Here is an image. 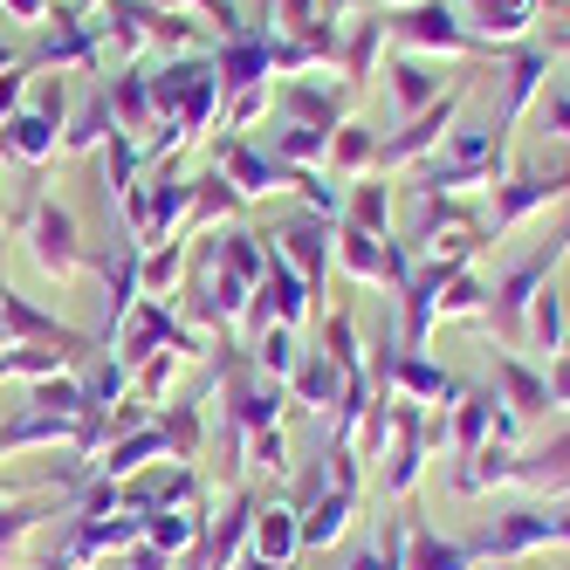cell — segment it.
Here are the masks:
<instances>
[{
	"instance_id": "836d02e7",
	"label": "cell",
	"mask_w": 570,
	"mask_h": 570,
	"mask_svg": "<svg viewBox=\"0 0 570 570\" xmlns=\"http://www.w3.org/2000/svg\"><path fill=\"white\" fill-rule=\"evenodd\" d=\"M69 138H62V151H90V145H110V131H117V117H110V97L104 90H90L83 97V110L62 125Z\"/></svg>"
},
{
	"instance_id": "ffe728a7",
	"label": "cell",
	"mask_w": 570,
	"mask_h": 570,
	"mask_svg": "<svg viewBox=\"0 0 570 570\" xmlns=\"http://www.w3.org/2000/svg\"><path fill=\"white\" fill-rule=\"evenodd\" d=\"M481 557L454 537H433L420 515H405V570H474Z\"/></svg>"
},
{
	"instance_id": "2e32d148",
	"label": "cell",
	"mask_w": 570,
	"mask_h": 570,
	"mask_svg": "<svg viewBox=\"0 0 570 570\" xmlns=\"http://www.w3.org/2000/svg\"><path fill=\"white\" fill-rule=\"evenodd\" d=\"M56 131H62L56 117H42V110H14L8 125H0V158H14V166H49L56 145H62Z\"/></svg>"
},
{
	"instance_id": "b9f144b4",
	"label": "cell",
	"mask_w": 570,
	"mask_h": 570,
	"mask_svg": "<svg viewBox=\"0 0 570 570\" xmlns=\"http://www.w3.org/2000/svg\"><path fill=\"white\" fill-rule=\"evenodd\" d=\"M248 461H255V468H268V474H282V468H289V433H282V426L248 433Z\"/></svg>"
},
{
	"instance_id": "4316f807",
	"label": "cell",
	"mask_w": 570,
	"mask_h": 570,
	"mask_svg": "<svg viewBox=\"0 0 570 570\" xmlns=\"http://www.w3.org/2000/svg\"><path fill=\"white\" fill-rule=\"evenodd\" d=\"M268 158L282 173H316L323 158H331V131H316V125H282L268 138Z\"/></svg>"
},
{
	"instance_id": "4fadbf2b",
	"label": "cell",
	"mask_w": 570,
	"mask_h": 570,
	"mask_svg": "<svg viewBox=\"0 0 570 570\" xmlns=\"http://www.w3.org/2000/svg\"><path fill=\"white\" fill-rule=\"evenodd\" d=\"M543 83H550V56H543V49H515V56L502 62V110H495V131L522 125V110L537 104Z\"/></svg>"
},
{
	"instance_id": "9c48e42d",
	"label": "cell",
	"mask_w": 570,
	"mask_h": 570,
	"mask_svg": "<svg viewBox=\"0 0 570 570\" xmlns=\"http://www.w3.org/2000/svg\"><path fill=\"white\" fill-rule=\"evenodd\" d=\"M214 173H220L240 199H262V193H282V186H289V173H282L262 145H248V138H220V145H214Z\"/></svg>"
},
{
	"instance_id": "5bb4252c",
	"label": "cell",
	"mask_w": 570,
	"mask_h": 570,
	"mask_svg": "<svg viewBox=\"0 0 570 570\" xmlns=\"http://www.w3.org/2000/svg\"><path fill=\"white\" fill-rule=\"evenodd\" d=\"M296 550H303V509H289V502H262V509H255L248 557H255V563H296Z\"/></svg>"
},
{
	"instance_id": "681fc988",
	"label": "cell",
	"mask_w": 570,
	"mask_h": 570,
	"mask_svg": "<svg viewBox=\"0 0 570 570\" xmlns=\"http://www.w3.org/2000/svg\"><path fill=\"white\" fill-rule=\"evenodd\" d=\"M557 543H563V550H570V509H563V515H557Z\"/></svg>"
},
{
	"instance_id": "52a82bcc",
	"label": "cell",
	"mask_w": 570,
	"mask_h": 570,
	"mask_svg": "<svg viewBox=\"0 0 570 570\" xmlns=\"http://www.w3.org/2000/svg\"><path fill=\"white\" fill-rule=\"evenodd\" d=\"M268 255H275L282 268H296L309 289H323V275H331V220H323V214L289 220L282 234H268Z\"/></svg>"
},
{
	"instance_id": "9a60e30c",
	"label": "cell",
	"mask_w": 570,
	"mask_h": 570,
	"mask_svg": "<svg viewBox=\"0 0 570 570\" xmlns=\"http://www.w3.org/2000/svg\"><path fill=\"white\" fill-rule=\"evenodd\" d=\"M495 399L509 405L515 420H543V413H550V385H543V372H537L529 357H515V351L495 357Z\"/></svg>"
},
{
	"instance_id": "ba28073f",
	"label": "cell",
	"mask_w": 570,
	"mask_h": 570,
	"mask_svg": "<svg viewBox=\"0 0 570 570\" xmlns=\"http://www.w3.org/2000/svg\"><path fill=\"white\" fill-rule=\"evenodd\" d=\"M255 495L240 488V495L227 502V515L220 522H207V537H199V550H193V570H234L240 557H248V537H255Z\"/></svg>"
},
{
	"instance_id": "8fae6325",
	"label": "cell",
	"mask_w": 570,
	"mask_h": 570,
	"mask_svg": "<svg viewBox=\"0 0 570 570\" xmlns=\"http://www.w3.org/2000/svg\"><path fill=\"white\" fill-rule=\"evenodd\" d=\"M563 186H570V179H543V173H509L502 186H488V193H495V199H488V227H495V234L522 227L529 214H543V207H550V199H557Z\"/></svg>"
},
{
	"instance_id": "f1b7e54d",
	"label": "cell",
	"mask_w": 570,
	"mask_h": 570,
	"mask_svg": "<svg viewBox=\"0 0 570 570\" xmlns=\"http://www.w3.org/2000/svg\"><path fill=\"white\" fill-rule=\"evenodd\" d=\"M337 179H364V173H379V138L372 125H337L331 131V158H323Z\"/></svg>"
},
{
	"instance_id": "277c9868",
	"label": "cell",
	"mask_w": 570,
	"mask_h": 570,
	"mask_svg": "<svg viewBox=\"0 0 570 570\" xmlns=\"http://www.w3.org/2000/svg\"><path fill=\"white\" fill-rule=\"evenodd\" d=\"M461 97H468V83H446L420 117H405V131L399 138H385L379 145V173H405V166H426V158L446 145V125H454V110H461Z\"/></svg>"
},
{
	"instance_id": "d6a6232c",
	"label": "cell",
	"mask_w": 570,
	"mask_h": 570,
	"mask_svg": "<svg viewBox=\"0 0 570 570\" xmlns=\"http://www.w3.org/2000/svg\"><path fill=\"white\" fill-rule=\"evenodd\" d=\"M248 199H240L220 173H207V179H193V214H186V234H207L220 214H240Z\"/></svg>"
},
{
	"instance_id": "bcb514c9",
	"label": "cell",
	"mask_w": 570,
	"mask_h": 570,
	"mask_svg": "<svg viewBox=\"0 0 570 570\" xmlns=\"http://www.w3.org/2000/svg\"><path fill=\"white\" fill-rule=\"evenodd\" d=\"M543 125H550V138H563V145H570V90L543 104Z\"/></svg>"
},
{
	"instance_id": "7402d4cb",
	"label": "cell",
	"mask_w": 570,
	"mask_h": 570,
	"mask_svg": "<svg viewBox=\"0 0 570 570\" xmlns=\"http://www.w3.org/2000/svg\"><path fill=\"white\" fill-rule=\"evenodd\" d=\"M385 90H392L399 117H420V110L440 97V62H433V56H399L392 76H385Z\"/></svg>"
},
{
	"instance_id": "7c38bea8",
	"label": "cell",
	"mask_w": 570,
	"mask_h": 570,
	"mask_svg": "<svg viewBox=\"0 0 570 570\" xmlns=\"http://www.w3.org/2000/svg\"><path fill=\"white\" fill-rule=\"evenodd\" d=\"M392 399H405V405H454L461 399V379L440 372L426 351H399V364H392Z\"/></svg>"
},
{
	"instance_id": "11a10c76",
	"label": "cell",
	"mask_w": 570,
	"mask_h": 570,
	"mask_svg": "<svg viewBox=\"0 0 570 570\" xmlns=\"http://www.w3.org/2000/svg\"><path fill=\"white\" fill-rule=\"evenodd\" d=\"M0 69H14V56H8V49H0Z\"/></svg>"
},
{
	"instance_id": "7dc6e473",
	"label": "cell",
	"mask_w": 570,
	"mask_h": 570,
	"mask_svg": "<svg viewBox=\"0 0 570 570\" xmlns=\"http://www.w3.org/2000/svg\"><path fill=\"white\" fill-rule=\"evenodd\" d=\"M131 570H173V557L158 543H131Z\"/></svg>"
},
{
	"instance_id": "60d3db41",
	"label": "cell",
	"mask_w": 570,
	"mask_h": 570,
	"mask_svg": "<svg viewBox=\"0 0 570 570\" xmlns=\"http://www.w3.org/2000/svg\"><path fill=\"white\" fill-rule=\"evenodd\" d=\"M173 379H179V351H151V357L138 364V399L151 405V399H158V392H166Z\"/></svg>"
},
{
	"instance_id": "f6af8a7d",
	"label": "cell",
	"mask_w": 570,
	"mask_h": 570,
	"mask_svg": "<svg viewBox=\"0 0 570 570\" xmlns=\"http://www.w3.org/2000/svg\"><path fill=\"white\" fill-rule=\"evenodd\" d=\"M21 90H28V62H14L8 76H0V125L14 117V104H21Z\"/></svg>"
},
{
	"instance_id": "603a6c76",
	"label": "cell",
	"mask_w": 570,
	"mask_h": 570,
	"mask_svg": "<svg viewBox=\"0 0 570 570\" xmlns=\"http://www.w3.org/2000/svg\"><path fill=\"white\" fill-rule=\"evenodd\" d=\"M563 344H570V337H563V289H557V282H543L537 303H529V316H522V351H537V357L550 364Z\"/></svg>"
},
{
	"instance_id": "30bf717a",
	"label": "cell",
	"mask_w": 570,
	"mask_h": 570,
	"mask_svg": "<svg viewBox=\"0 0 570 570\" xmlns=\"http://www.w3.org/2000/svg\"><path fill=\"white\" fill-rule=\"evenodd\" d=\"M0 323H8V344H14V351H21V344H56V351H69V357L90 351V337H76L69 323H56L49 309H35L28 296H14L8 282H0Z\"/></svg>"
},
{
	"instance_id": "6f0895ef",
	"label": "cell",
	"mask_w": 570,
	"mask_h": 570,
	"mask_svg": "<svg viewBox=\"0 0 570 570\" xmlns=\"http://www.w3.org/2000/svg\"><path fill=\"white\" fill-rule=\"evenodd\" d=\"M509 570H515V563H509Z\"/></svg>"
},
{
	"instance_id": "f546056e",
	"label": "cell",
	"mask_w": 570,
	"mask_h": 570,
	"mask_svg": "<svg viewBox=\"0 0 570 570\" xmlns=\"http://www.w3.org/2000/svg\"><path fill=\"white\" fill-rule=\"evenodd\" d=\"M179 282H186V240H158V248L138 255V289H145V296L173 303Z\"/></svg>"
},
{
	"instance_id": "ac0fdd59",
	"label": "cell",
	"mask_w": 570,
	"mask_h": 570,
	"mask_svg": "<svg viewBox=\"0 0 570 570\" xmlns=\"http://www.w3.org/2000/svg\"><path fill=\"white\" fill-rule=\"evenodd\" d=\"M488 420H495V392H461L454 405H446V454L468 461L488 446Z\"/></svg>"
},
{
	"instance_id": "9f6ffc18",
	"label": "cell",
	"mask_w": 570,
	"mask_h": 570,
	"mask_svg": "<svg viewBox=\"0 0 570 570\" xmlns=\"http://www.w3.org/2000/svg\"><path fill=\"white\" fill-rule=\"evenodd\" d=\"M563 49H570V35H563Z\"/></svg>"
},
{
	"instance_id": "ee69618b",
	"label": "cell",
	"mask_w": 570,
	"mask_h": 570,
	"mask_svg": "<svg viewBox=\"0 0 570 570\" xmlns=\"http://www.w3.org/2000/svg\"><path fill=\"white\" fill-rule=\"evenodd\" d=\"M543 385H550V413H570V344L543 364Z\"/></svg>"
},
{
	"instance_id": "484cf974",
	"label": "cell",
	"mask_w": 570,
	"mask_h": 570,
	"mask_svg": "<svg viewBox=\"0 0 570 570\" xmlns=\"http://www.w3.org/2000/svg\"><path fill=\"white\" fill-rule=\"evenodd\" d=\"M151 426H158V440H166V461H179V468L199 461V440H207V413H199V399L166 405V420H151Z\"/></svg>"
},
{
	"instance_id": "cb8c5ba5",
	"label": "cell",
	"mask_w": 570,
	"mask_h": 570,
	"mask_svg": "<svg viewBox=\"0 0 570 570\" xmlns=\"http://www.w3.org/2000/svg\"><path fill=\"white\" fill-rule=\"evenodd\" d=\"M543 0H468V21L488 49L495 42H515V35H529V21H537Z\"/></svg>"
},
{
	"instance_id": "c3c4849f",
	"label": "cell",
	"mask_w": 570,
	"mask_h": 570,
	"mask_svg": "<svg viewBox=\"0 0 570 570\" xmlns=\"http://www.w3.org/2000/svg\"><path fill=\"white\" fill-rule=\"evenodd\" d=\"M0 8H8L14 21H42V0H0Z\"/></svg>"
},
{
	"instance_id": "83f0119b",
	"label": "cell",
	"mask_w": 570,
	"mask_h": 570,
	"mask_svg": "<svg viewBox=\"0 0 570 570\" xmlns=\"http://www.w3.org/2000/svg\"><path fill=\"white\" fill-rule=\"evenodd\" d=\"M214 268L255 289V282L268 275V240H262V234H248V227H227V234H220V248H214Z\"/></svg>"
},
{
	"instance_id": "5b68a950",
	"label": "cell",
	"mask_w": 570,
	"mask_h": 570,
	"mask_svg": "<svg viewBox=\"0 0 570 570\" xmlns=\"http://www.w3.org/2000/svg\"><path fill=\"white\" fill-rule=\"evenodd\" d=\"M557 543V515L550 509H509V515H488L481 522V537L468 543L474 557H495V563H522V557H537V550H550Z\"/></svg>"
},
{
	"instance_id": "44dd1931",
	"label": "cell",
	"mask_w": 570,
	"mask_h": 570,
	"mask_svg": "<svg viewBox=\"0 0 570 570\" xmlns=\"http://www.w3.org/2000/svg\"><path fill=\"white\" fill-rule=\"evenodd\" d=\"M351 515H357V495H344V488H323V495L303 509V550H331L351 537Z\"/></svg>"
},
{
	"instance_id": "e0dca14e",
	"label": "cell",
	"mask_w": 570,
	"mask_h": 570,
	"mask_svg": "<svg viewBox=\"0 0 570 570\" xmlns=\"http://www.w3.org/2000/svg\"><path fill=\"white\" fill-rule=\"evenodd\" d=\"M515 488H537V495H570V426L543 446L515 454Z\"/></svg>"
},
{
	"instance_id": "4dcf8cb0",
	"label": "cell",
	"mask_w": 570,
	"mask_h": 570,
	"mask_svg": "<svg viewBox=\"0 0 570 570\" xmlns=\"http://www.w3.org/2000/svg\"><path fill=\"white\" fill-rule=\"evenodd\" d=\"M255 372L262 379H282V385H289V372H296V364H303V344H296V331H282V323H262V331H255Z\"/></svg>"
},
{
	"instance_id": "d4e9b609",
	"label": "cell",
	"mask_w": 570,
	"mask_h": 570,
	"mask_svg": "<svg viewBox=\"0 0 570 570\" xmlns=\"http://www.w3.org/2000/svg\"><path fill=\"white\" fill-rule=\"evenodd\" d=\"M515 454H522V446L488 440L481 454H468V461L454 468V495H488V488H509V481H515Z\"/></svg>"
},
{
	"instance_id": "f5cc1de1",
	"label": "cell",
	"mask_w": 570,
	"mask_h": 570,
	"mask_svg": "<svg viewBox=\"0 0 570 570\" xmlns=\"http://www.w3.org/2000/svg\"><path fill=\"white\" fill-rule=\"evenodd\" d=\"M0 351H14V344H8V323H0Z\"/></svg>"
},
{
	"instance_id": "3957f363",
	"label": "cell",
	"mask_w": 570,
	"mask_h": 570,
	"mask_svg": "<svg viewBox=\"0 0 570 570\" xmlns=\"http://www.w3.org/2000/svg\"><path fill=\"white\" fill-rule=\"evenodd\" d=\"M385 28H392V42H399L405 56H481V49H488L468 21L446 8V0H420V8H399V14H385Z\"/></svg>"
},
{
	"instance_id": "7a4b0ae2",
	"label": "cell",
	"mask_w": 570,
	"mask_h": 570,
	"mask_svg": "<svg viewBox=\"0 0 570 570\" xmlns=\"http://www.w3.org/2000/svg\"><path fill=\"white\" fill-rule=\"evenodd\" d=\"M570 255V227L557 234V240H543L529 262H515L502 282H495V296H488V309H481V323L502 337V351H522V316H529V303H537V289L543 282H557V262Z\"/></svg>"
},
{
	"instance_id": "e575fe53",
	"label": "cell",
	"mask_w": 570,
	"mask_h": 570,
	"mask_svg": "<svg viewBox=\"0 0 570 570\" xmlns=\"http://www.w3.org/2000/svg\"><path fill=\"white\" fill-rule=\"evenodd\" d=\"M282 110H289V125H316V131H337V97L316 90L309 76H296L289 90H282Z\"/></svg>"
},
{
	"instance_id": "d590c367",
	"label": "cell",
	"mask_w": 570,
	"mask_h": 570,
	"mask_svg": "<svg viewBox=\"0 0 570 570\" xmlns=\"http://www.w3.org/2000/svg\"><path fill=\"white\" fill-rule=\"evenodd\" d=\"M344 227H357V234H385V227H392V193H385L379 179H357V193L344 199Z\"/></svg>"
},
{
	"instance_id": "f907efd6",
	"label": "cell",
	"mask_w": 570,
	"mask_h": 570,
	"mask_svg": "<svg viewBox=\"0 0 570 570\" xmlns=\"http://www.w3.org/2000/svg\"><path fill=\"white\" fill-rule=\"evenodd\" d=\"M234 570H268V563H255V557H240V563H234Z\"/></svg>"
},
{
	"instance_id": "6da1fadb",
	"label": "cell",
	"mask_w": 570,
	"mask_h": 570,
	"mask_svg": "<svg viewBox=\"0 0 570 570\" xmlns=\"http://www.w3.org/2000/svg\"><path fill=\"white\" fill-rule=\"evenodd\" d=\"M502 179H509V151L495 125L446 131V145L420 166V193H468V186H502Z\"/></svg>"
},
{
	"instance_id": "f35d334b",
	"label": "cell",
	"mask_w": 570,
	"mask_h": 570,
	"mask_svg": "<svg viewBox=\"0 0 570 570\" xmlns=\"http://www.w3.org/2000/svg\"><path fill=\"white\" fill-rule=\"evenodd\" d=\"M351 570H405V515H385L379 543H372V550H357Z\"/></svg>"
},
{
	"instance_id": "8992f818",
	"label": "cell",
	"mask_w": 570,
	"mask_h": 570,
	"mask_svg": "<svg viewBox=\"0 0 570 570\" xmlns=\"http://www.w3.org/2000/svg\"><path fill=\"white\" fill-rule=\"evenodd\" d=\"M28 255L42 275H76L83 268V240H76V214L56 207V199H35V214H28Z\"/></svg>"
},
{
	"instance_id": "8d00e7d4",
	"label": "cell",
	"mask_w": 570,
	"mask_h": 570,
	"mask_svg": "<svg viewBox=\"0 0 570 570\" xmlns=\"http://www.w3.org/2000/svg\"><path fill=\"white\" fill-rule=\"evenodd\" d=\"M323 357H331L344 379H357V372H364V344H357V323H351L344 309H337V316H323Z\"/></svg>"
},
{
	"instance_id": "74e56055",
	"label": "cell",
	"mask_w": 570,
	"mask_h": 570,
	"mask_svg": "<svg viewBox=\"0 0 570 570\" xmlns=\"http://www.w3.org/2000/svg\"><path fill=\"white\" fill-rule=\"evenodd\" d=\"M481 309H488V289H481V282L461 268V275L440 289V303H433V323H461V316H481Z\"/></svg>"
},
{
	"instance_id": "db71d44e",
	"label": "cell",
	"mask_w": 570,
	"mask_h": 570,
	"mask_svg": "<svg viewBox=\"0 0 570 570\" xmlns=\"http://www.w3.org/2000/svg\"><path fill=\"white\" fill-rule=\"evenodd\" d=\"M76 8H83V14H90V8H104V0H76Z\"/></svg>"
},
{
	"instance_id": "1f68e13d",
	"label": "cell",
	"mask_w": 570,
	"mask_h": 570,
	"mask_svg": "<svg viewBox=\"0 0 570 570\" xmlns=\"http://www.w3.org/2000/svg\"><path fill=\"white\" fill-rule=\"evenodd\" d=\"M379 42H385V21L379 14H364V21H351V35H344V49H337V62H344V83L357 90L364 76H372V62H379Z\"/></svg>"
},
{
	"instance_id": "d6986e66",
	"label": "cell",
	"mask_w": 570,
	"mask_h": 570,
	"mask_svg": "<svg viewBox=\"0 0 570 570\" xmlns=\"http://www.w3.org/2000/svg\"><path fill=\"white\" fill-rule=\"evenodd\" d=\"M344 385H351V379H344L323 351H303V364L289 372V399H296V405H309V413H337Z\"/></svg>"
},
{
	"instance_id": "816d5d0a",
	"label": "cell",
	"mask_w": 570,
	"mask_h": 570,
	"mask_svg": "<svg viewBox=\"0 0 570 570\" xmlns=\"http://www.w3.org/2000/svg\"><path fill=\"white\" fill-rule=\"evenodd\" d=\"M385 8H420V0H385Z\"/></svg>"
},
{
	"instance_id": "ab89813d",
	"label": "cell",
	"mask_w": 570,
	"mask_h": 570,
	"mask_svg": "<svg viewBox=\"0 0 570 570\" xmlns=\"http://www.w3.org/2000/svg\"><path fill=\"white\" fill-rule=\"evenodd\" d=\"M323 21V8H316V0H268V42H289V35H309Z\"/></svg>"
},
{
	"instance_id": "7bdbcfd3",
	"label": "cell",
	"mask_w": 570,
	"mask_h": 570,
	"mask_svg": "<svg viewBox=\"0 0 570 570\" xmlns=\"http://www.w3.org/2000/svg\"><path fill=\"white\" fill-rule=\"evenodd\" d=\"M42 515H49L42 502H28V509H0V557H14V550H21V537H28V529L42 522Z\"/></svg>"
}]
</instances>
